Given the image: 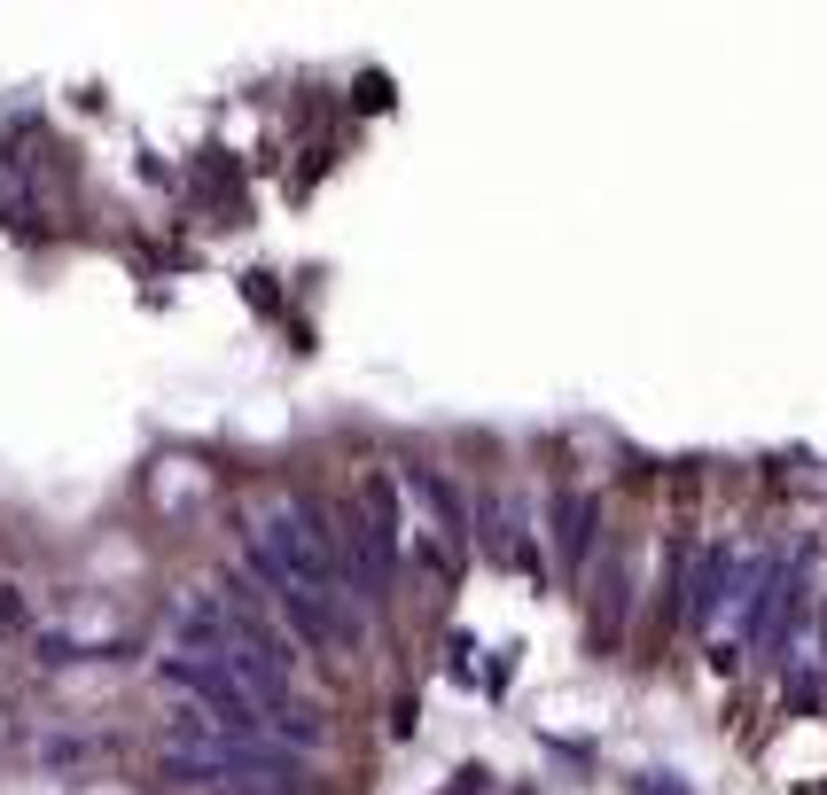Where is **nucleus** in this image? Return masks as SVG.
I'll list each match as a JSON object with an SVG mask.
<instances>
[{"mask_svg": "<svg viewBox=\"0 0 827 795\" xmlns=\"http://www.w3.org/2000/svg\"><path fill=\"white\" fill-rule=\"evenodd\" d=\"M586 546H594V499H570L562 507V554L586 562Z\"/></svg>", "mask_w": 827, "mask_h": 795, "instance_id": "nucleus-1", "label": "nucleus"}]
</instances>
